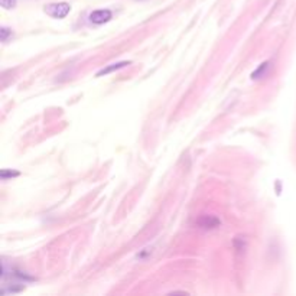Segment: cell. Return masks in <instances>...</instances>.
I'll use <instances>...</instances> for the list:
<instances>
[{
  "label": "cell",
  "instance_id": "cell-1",
  "mask_svg": "<svg viewBox=\"0 0 296 296\" xmlns=\"http://www.w3.org/2000/svg\"><path fill=\"white\" fill-rule=\"evenodd\" d=\"M45 13L54 19H64L69 10H71V6L69 3H65V1H59V3H51V4H47L45 6Z\"/></svg>",
  "mask_w": 296,
  "mask_h": 296
},
{
  "label": "cell",
  "instance_id": "cell-2",
  "mask_svg": "<svg viewBox=\"0 0 296 296\" xmlns=\"http://www.w3.org/2000/svg\"><path fill=\"white\" fill-rule=\"evenodd\" d=\"M195 224H197L199 229H202V230H214V229H217V227L221 226V221H220V218L215 217V215L204 214V215H201V217L195 221Z\"/></svg>",
  "mask_w": 296,
  "mask_h": 296
},
{
  "label": "cell",
  "instance_id": "cell-3",
  "mask_svg": "<svg viewBox=\"0 0 296 296\" xmlns=\"http://www.w3.org/2000/svg\"><path fill=\"white\" fill-rule=\"evenodd\" d=\"M112 17H113V13H112V10H109V9H99V10H94V12H91L90 16H88L90 22L94 23V25L107 23Z\"/></svg>",
  "mask_w": 296,
  "mask_h": 296
},
{
  "label": "cell",
  "instance_id": "cell-4",
  "mask_svg": "<svg viewBox=\"0 0 296 296\" xmlns=\"http://www.w3.org/2000/svg\"><path fill=\"white\" fill-rule=\"evenodd\" d=\"M130 64H132L130 61H121V62H116V64L107 65V66H104L103 69H100V71L96 74V77L109 75V74H112V72H115V71H118V69H121V68H124V66H127V65H130Z\"/></svg>",
  "mask_w": 296,
  "mask_h": 296
},
{
  "label": "cell",
  "instance_id": "cell-5",
  "mask_svg": "<svg viewBox=\"0 0 296 296\" xmlns=\"http://www.w3.org/2000/svg\"><path fill=\"white\" fill-rule=\"evenodd\" d=\"M269 66H270V62H269V61H267V62H263V64H260V66H259L256 71H253V72H251V78H253V80H259V78L264 77V74L267 72Z\"/></svg>",
  "mask_w": 296,
  "mask_h": 296
},
{
  "label": "cell",
  "instance_id": "cell-6",
  "mask_svg": "<svg viewBox=\"0 0 296 296\" xmlns=\"http://www.w3.org/2000/svg\"><path fill=\"white\" fill-rule=\"evenodd\" d=\"M19 175H20V174H19L17 171H13V169H1V172H0V178H1L3 181L16 178L19 177Z\"/></svg>",
  "mask_w": 296,
  "mask_h": 296
},
{
  "label": "cell",
  "instance_id": "cell-7",
  "mask_svg": "<svg viewBox=\"0 0 296 296\" xmlns=\"http://www.w3.org/2000/svg\"><path fill=\"white\" fill-rule=\"evenodd\" d=\"M9 36H12V29L3 26V28L0 29V39H1V42H7Z\"/></svg>",
  "mask_w": 296,
  "mask_h": 296
},
{
  "label": "cell",
  "instance_id": "cell-8",
  "mask_svg": "<svg viewBox=\"0 0 296 296\" xmlns=\"http://www.w3.org/2000/svg\"><path fill=\"white\" fill-rule=\"evenodd\" d=\"M0 4L4 9H13L16 6V0H0Z\"/></svg>",
  "mask_w": 296,
  "mask_h": 296
}]
</instances>
